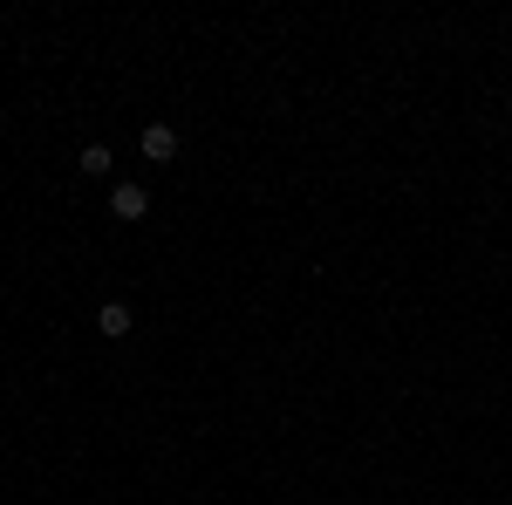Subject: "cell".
<instances>
[{
	"label": "cell",
	"instance_id": "6da1fadb",
	"mask_svg": "<svg viewBox=\"0 0 512 505\" xmlns=\"http://www.w3.org/2000/svg\"><path fill=\"white\" fill-rule=\"evenodd\" d=\"M144 157H151V164L178 157V130H171V123H151V130H144Z\"/></svg>",
	"mask_w": 512,
	"mask_h": 505
},
{
	"label": "cell",
	"instance_id": "7a4b0ae2",
	"mask_svg": "<svg viewBox=\"0 0 512 505\" xmlns=\"http://www.w3.org/2000/svg\"><path fill=\"white\" fill-rule=\"evenodd\" d=\"M144 205H151L144 185H117V192H110V212H117V219H144Z\"/></svg>",
	"mask_w": 512,
	"mask_h": 505
},
{
	"label": "cell",
	"instance_id": "3957f363",
	"mask_svg": "<svg viewBox=\"0 0 512 505\" xmlns=\"http://www.w3.org/2000/svg\"><path fill=\"white\" fill-rule=\"evenodd\" d=\"M96 335L123 342V335H130V308H123V301H103V314H96Z\"/></svg>",
	"mask_w": 512,
	"mask_h": 505
},
{
	"label": "cell",
	"instance_id": "277c9868",
	"mask_svg": "<svg viewBox=\"0 0 512 505\" xmlns=\"http://www.w3.org/2000/svg\"><path fill=\"white\" fill-rule=\"evenodd\" d=\"M110 164H117V157H110V144H82V157H76L82 178H110Z\"/></svg>",
	"mask_w": 512,
	"mask_h": 505
}]
</instances>
